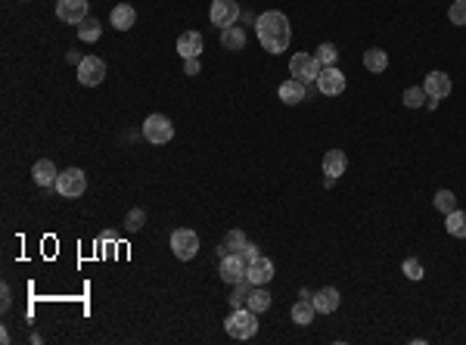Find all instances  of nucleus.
<instances>
[{"mask_svg": "<svg viewBox=\"0 0 466 345\" xmlns=\"http://www.w3.org/2000/svg\"><path fill=\"white\" fill-rule=\"evenodd\" d=\"M240 3L236 0H212V10H208V19H212L215 28H231L240 19Z\"/></svg>", "mask_w": 466, "mask_h": 345, "instance_id": "0eeeda50", "label": "nucleus"}, {"mask_svg": "<svg viewBox=\"0 0 466 345\" xmlns=\"http://www.w3.org/2000/svg\"><path fill=\"white\" fill-rule=\"evenodd\" d=\"M401 100H404L407 109H420V106L426 103V91H423V87H407Z\"/></svg>", "mask_w": 466, "mask_h": 345, "instance_id": "cd10ccee", "label": "nucleus"}, {"mask_svg": "<svg viewBox=\"0 0 466 345\" xmlns=\"http://www.w3.org/2000/svg\"><path fill=\"white\" fill-rule=\"evenodd\" d=\"M445 230H448L451 236H457V240H466V212H460V209H454L451 215H445Z\"/></svg>", "mask_w": 466, "mask_h": 345, "instance_id": "b1692460", "label": "nucleus"}, {"mask_svg": "<svg viewBox=\"0 0 466 345\" xmlns=\"http://www.w3.org/2000/svg\"><path fill=\"white\" fill-rule=\"evenodd\" d=\"M143 137L150 140V143H156V146H162V143H168L171 137H174V125H171V118L168 115H150V118L143 121Z\"/></svg>", "mask_w": 466, "mask_h": 345, "instance_id": "423d86ee", "label": "nucleus"}, {"mask_svg": "<svg viewBox=\"0 0 466 345\" xmlns=\"http://www.w3.org/2000/svg\"><path fill=\"white\" fill-rule=\"evenodd\" d=\"M31 177H35L37 187H56V177H60V171H56V165L50 162V159H41V162H35V168H31Z\"/></svg>", "mask_w": 466, "mask_h": 345, "instance_id": "f3484780", "label": "nucleus"}, {"mask_svg": "<svg viewBox=\"0 0 466 345\" xmlns=\"http://www.w3.org/2000/svg\"><path fill=\"white\" fill-rule=\"evenodd\" d=\"M432 202H436V209H438L442 215H451V212L457 209V196L451 193V190H438L436 200H432Z\"/></svg>", "mask_w": 466, "mask_h": 345, "instance_id": "bb28decb", "label": "nucleus"}, {"mask_svg": "<svg viewBox=\"0 0 466 345\" xmlns=\"http://www.w3.org/2000/svg\"><path fill=\"white\" fill-rule=\"evenodd\" d=\"M112 28L116 31H127V28H134V22H137V10H134L131 3H118V6H112Z\"/></svg>", "mask_w": 466, "mask_h": 345, "instance_id": "a211bd4d", "label": "nucleus"}, {"mask_svg": "<svg viewBox=\"0 0 466 345\" xmlns=\"http://www.w3.org/2000/svg\"><path fill=\"white\" fill-rule=\"evenodd\" d=\"M224 330L233 339H252L258 333V315L252 308H233V315L224 321Z\"/></svg>", "mask_w": 466, "mask_h": 345, "instance_id": "f03ea898", "label": "nucleus"}, {"mask_svg": "<svg viewBox=\"0 0 466 345\" xmlns=\"http://www.w3.org/2000/svg\"><path fill=\"white\" fill-rule=\"evenodd\" d=\"M56 3H60V0H56Z\"/></svg>", "mask_w": 466, "mask_h": 345, "instance_id": "4c0bfd02", "label": "nucleus"}, {"mask_svg": "<svg viewBox=\"0 0 466 345\" xmlns=\"http://www.w3.org/2000/svg\"><path fill=\"white\" fill-rule=\"evenodd\" d=\"M221 47L224 50H246V31L231 25V28H221Z\"/></svg>", "mask_w": 466, "mask_h": 345, "instance_id": "4be33fe9", "label": "nucleus"}, {"mask_svg": "<svg viewBox=\"0 0 466 345\" xmlns=\"http://www.w3.org/2000/svg\"><path fill=\"white\" fill-rule=\"evenodd\" d=\"M317 308H314V299H298L296 305H292V324H298V327H308L311 321H314Z\"/></svg>", "mask_w": 466, "mask_h": 345, "instance_id": "412c9836", "label": "nucleus"}, {"mask_svg": "<svg viewBox=\"0 0 466 345\" xmlns=\"http://www.w3.org/2000/svg\"><path fill=\"white\" fill-rule=\"evenodd\" d=\"M317 91L323 94V97H339L342 91H346V75L339 72L336 66H327L321 75H317Z\"/></svg>", "mask_w": 466, "mask_h": 345, "instance_id": "9d476101", "label": "nucleus"}, {"mask_svg": "<svg viewBox=\"0 0 466 345\" xmlns=\"http://www.w3.org/2000/svg\"><path fill=\"white\" fill-rule=\"evenodd\" d=\"M116 240H118L116 230H103V233H100V242H106V246H109V242H116Z\"/></svg>", "mask_w": 466, "mask_h": 345, "instance_id": "c9c22d12", "label": "nucleus"}, {"mask_svg": "<svg viewBox=\"0 0 466 345\" xmlns=\"http://www.w3.org/2000/svg\"><path fill=\"white\" fill-rule=\"evenodd\" d=\"M277 97L283 100L286 106H296V103H302V100L308 97V87H305V81H298V78H289V81H283V85H280Z\"/></svg>", "mask_w": 466, "mask_h": 345, "instance_id": "dca6fc26", "label": "nucleus"}, {"mask_svg": "<svg viewBox=\"0 0 466 345\" xmlns=\"http://www.w3.org/2000/svg\"><path fill=\"white\" fill-rule=\"evenodd\" d=\"M84 190H87V175L81 168L60 171V177H56V193H60L62 200H78Z\"/></svg>", "mask_w": 466, "mask_h": 345, "instance_id": "7ed1b4c3", "label": "nucleus"}, {"mask_svg": "<svg viewBox=\"0 0 466 345\" xmlns=\"http://www.w3.org/2000/svg\"><path fill=\"white\" fill-rule=\"evenodd\" d=\"M143 224H146V212H143V209H131V212H127V218H125L127 233H137Z\"/></svg>", "mask_w": 466, "mask_h": 345, "instance_id": "c756f323", "label": "nucleus"}, {"mask_svg": "<svg viewBox=\"0 0 466 345\" xmlns=\"http://www.w3.org/2000/svg\"><path fill=\"white\" fill-rule=\"evenodd\" d=\"M242 246H246V233L242 230H231L224 240V252H240Z\"/></svg>", "mask_w": 466, "mask_h": 345, "instance_id": "7c9ffc66", "label": "nucleus"}, {"mask_svg": "<svg viewBox=\"0 0 466 345\" xmlns=\"http://www.w3.org/2000/svg\"><path fill=\"white\" fill-rule=\"evenodd\" d=\"M246 308H252L255 315H265L267 308H271V292L265 290V286H252V292H249V302Z\"/></svg>", "mask_w": 466, "mask_h": 345, "instance_id": "5701e85b", "label": "nucleus"}, {"mask_svg": "<svg viewBox=\"0 0 466 345\" xmlns=\"http://www.w3.org/2000/svg\"><path fill=\"white\" fill-rule=\"evenodd\" d=\"M448 19H451V25H466V0H454L451 3Z\"/></svg>", "mask_w": 466, "mask_h": 345, "instance_id": "2f4dec72", "label": "nucleus"}, {"mask_svg": "<svg viewBox=\"0 0 466 345\" xmlns=\"http://www.w3.org/2000/svg\"><path fill=\"white\" fill-rule=\"evenodd\" d=\"M202 47H206L202 31H183V35L177 37V53H181L183 60H196V56L202 53Z\"/></svg>", "mask_w": 466, "mask_h": 345, "instance_id": "2eb2a0df", "label": "nucleus"}, {"mask_svg": "<svg viewBox=\"0 0 466 345\" xmlns=\"http://www.w3.org/2000/svg\"><path fill=\"white\" fill-rule=\"evenodd\" d=\"M255 35H258L261 47L267 50V53H283V50H289L292 44V25L289 19H286V12L280 10H271V12H261L258 19H255Z\"/></svg>", "mask_w": 466, "mask_h": 345, "instance_id": "f257e3e1", "label": "nucleus"}, {"mask_svg": "<svg viewBox=\"0 0 466 345\" xmlns=\"http://www.w3.org/2000/svg\"><path fill=\"white\" fill-rule=\"evenodd\" d=\"M183 75H199V56L196 60H183Z\"/></svg>", "mask_w": 466, "mask_h": 345, "instance_id": "f704fd0d", "label": "nucleus"}, {"mask_svg": "<svg viewBox=\"0 0 466 345\" xmlns=\"http://www.w3.org/2000/svg\"><path fill=\"white\" fill-rule=\"evenodd\" d=\"M246 261H242V255L240 252H227L224 258H221V267H218V274H221V280L224 283H242L246 280Z\"/></svg>", "mask_w": 466, "mask_h": 345, "instance_id": "1a4fd4ad", "label": "nucleus"}, {"mask_svg": "<svg viewBox=\"0 0 466 345\" xmlns=\"http://www.w3.org/2000/svg\"><path fill=\"white\" fill-rule=\"evenodd\" d=\"M317 60H321L323 69H327V66H336V60H339V50H336L333 44H321V47H317Z\"/></svg>", "mask_w": 466, "mask_h": 345, "instance_id": "c85d7f7f", "label": "nucleus"}, {"mask_svg": "<svg viewBox=\"0 0 466 345\" xmlns=\"http://www.w3.org/2000/svg\"><path fill=\"white\" fill-rule=\"evenodd\" d=\"M171 252H174L181 261L196 258V252H199V236H196V230L177 227L174 233H171Z\"/></svg>", "mask_w": 466, "mask_h": 345, "instance_id": "39448f33", "label": "nucleus"}, {"mask_svg": "<svg viewBox=\"0 0 466 345\" xmlns=\"http://www.w3.org/2000/svg\"><path fill=\"white\" fill-rule=\"evenodd\" d=\"M451 75L448 72H429L426 75V81H423V91H426V97H432V100H445V97H451Z\"/></svg>", "mask_w": 466, "mask_h": 345, "instance_id": "ddd939ff", "label": "nucleus"}, {"mask_svg": "<svg viewBox=\"0 0 466 345\" xmlns=\"http://www.w3.org/2000/svg\"><path fill=\"white\" fill-rule=\"evenodd\" d=\"M249 292H252V283H249V280H242V283H233V292H231V308H246Z\"/></svg>", "mask_w": 466, "mask_h": 345, "instance_id": "a878e982", "label": "nucleus"}, {"mask_svg": "<svg viewBox=\"0 0 466 345\" xmlns=\"http://www.w3.org/2000/svg\"><path fill=\"white\" fill-rule=\"evenodd\" d=\"M240 255H242V261H246V265H249V261H255L261 252H258V246H255V242H249V240H246V246L240 249Z\"/></svg>", "mask_w": 466, "mask_h": 345, "instance_id": "72a5a7b5", "label": "nucleus"}, {"mask_svg": "<svg viewBox=\"0 0 466 345\" xmlns=\"http://www.w3.org/2000/svg\"><path fill=\"white\" fill-rule=\"evenodd\" d=\"M100 35H103V25H100L97 19H84V22L78 25V37H81L84 44H97Z\"/></svg>", "mask_w": 466, "mask_h": 345, "instance_id": "393cba45", "label": "nucleus"}, {"mask_svg": "<svg viewBox=\"0 0 466 345\" xmlns=\"http://www.w3.org/2000/svg\"><path fill=\"white\" fill-rule=\"evenodd\" d=\"M364 66H367V72L382 75L388 69V53H386V50H379V47L364 50Z\"/></svg>", "mask_w": 466, "mask_h": 345, "instance_id": "aec40b11", "label": "nucleus"}, {"mask_svg": "<svg viewBox=\"0 0 466 345\" xmlns=\"http://www.w3.org/2000/svg\"><path fill=\"white\" fill-rule=\"evenodd\" d=\"M348 168V156L342 150H330L327 156H323V175L327 177H342Z\"/></svg>", "mask_w": 466, "mask_h": 345, "instance_id": "6ab92c4d", "label": "nucleus"}, {"mask_svg": "<svg viewBox=\"0 0 466 345\" xmlns=\"http://www.w3.org/2000/svg\"><path fill=\"white\" fill-rule=\"evenodd\" d=\"M401 271H404L407 280H423V265H420L417 258H407L404 265H401Z\"/></svg>", "mask_w": 466, "mask_h": 345, "instance_id": "473e14b6", "label": "nucleus"}, {"mask_svg": "<svg viewBox=\"0 0 466 345\" xmlns=\"http://www.w3.org/2000/svg\"><path fill=\"white\" fill-rule=\"evenodd\" d=\"M56 19L66 25H81L87 19V0H60L56 3Z\"/></svg>", "mask_w": 466, "mask_h": 345, "instance_id": "9b49d317", "label": "nucleus"}, {"mask_svg": "<svg viewBox=\"0 0 466 345\" xmlns=\"http://www.w3.org/2000/svg\"><path fill=\"white\" fill-rule=\"evenodd\" d=\"M311 299H314L317 315H333V311H339V305H342V292L336 290V286H323V290H317Z\"/></svg>", "mask_w": 466, "mask_h": 345, "instance_id": "4468645a", "label": "nucleus"}, {"mask_svg": "<svg viewBox=\"0 0 466 345\" xmlns=\"http://www.w3.org/2000/svg\"><path fill=\"white\" fill-rule=\"evenodd\" d=\"M321 72H323L321 60L311 56V53H296L289 60V75H292V78H298V81H305V85L317 81V75H321Z\"/></svg>", "mask_w": 466, "mask_h": 345, "instance_id": "20e7f679", "label": "nucleus"}, {"mask_svg": "<svg viewBox=\"0 0 466 345\" xmlns=\"http://www.w3.org/2000/svg\"><path fill=\"white\" fill-rule=\"evenodd\" d=\"M246 280L252 286H267L274 280V261L271 258H265V255H258L255 261H249V267H246Z\"/></svg>", "mask_w": 466, "mask_h": 345, "instance_id": "f8f14e48", "label": "nucleus"}, {"mask_svg": "<svg viewBox=\"0 0 466 345\" xmlns=\"http://www.w3.org/2000/svg\"><path fill=\"white\" fill-rule=\"evenodd\" d=\"M10 302H12V296H10V286H3V299H0V305H3V311L10 308Z\"/></svg>", "mask_w": 466, "mask_h": 345, "instance_id": "e433bc0d", "label": "nucleus"}, {"mask_svg": "<svg viewBox=\"0 0 466 345\" xmlns=\"http://www.w3.org/2000/svg\"><path fill=\"white\" fill-rule=\"evenodd\" d=\"M78 81L84 87H97L106 81V62L100 60V56H84V60L78 62Z\"/></svg>", "mask_w": 466, "mask_h": 345, "instance_id": "6e6552de", "label": "nucleus"}]
</instances>
